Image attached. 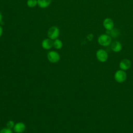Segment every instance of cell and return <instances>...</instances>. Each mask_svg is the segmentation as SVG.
I'll use <instances>...</instances> for the list:
<instances>
[{
    "label": "cell",
    "instance_id": "cell-9",
    "mask_svg": "<svg viewBox=\"0 0 133 133\" xmlns=\"http://www.w3.org/2000/svg\"><path fill=\"white\" fill-rule=\"evenodd\" d=\"M42 46L44 49H49L53 46V42L50 38H46L42 43Z\"/></svg>",
    "mask_w": 133,
    "mask_h": 133
},
{
    "label": "cell",
    "instance_id": "cell-7",
    "mask_svg": "<svg viewBox=\"0 0 133 133\" xmlns=\"http://www.w3.org/2000/svg\"><path fill=\"white\" fill-rule=\"evenodd\" d=\"M103 25L107 31L111 30L114 28V22L111 18H105L103 21Z\"/></svg>",
    "mask_w": 133,
    "mask_h": 133
},
{
    "label": "cell",
    "instance_id": "cell-14",
    "mask_svg": "<svg viewBox=\"0 0 133 133\" xmlns=\"http://www.w3.org/2000/svg\"><path fill=\"white\" fill-rule=\"evenodd\" d=\"M15 123H14V122L13 121H11V120H10L9 121L7 122V128H9V129H11L12 128H14V126H15Z\"/></svg>",
    "mask_w": 133,
    "mask_h": 133
},
{
    "label": "cell",
    "instance_id": "cell-15",
    "mask_svg": "<svg viewBox=\"0 0 133 133\" xmlns=\"http://www.w3.org/2000/svg\"><path fill=\"white\" fill-rule=\"evenodd\" d=\"M107 33H111V35L113 37H115V36H117V35H116L117 34H118V32H117L116 30H114V29H113L112 30H110V31H108V32L107 31Z\"/></svg>",
    "mask_w": 133,
    "mask_h": 133
},
{
    "label": "cell",
    "instance_id": "cell-2",
    "mask_svg": "<svg viewBox=\"0 0 133 133\" xmlns=\"http://www.w3.org/2000/svg\"><path fill=\"white\" fill-rule=\"evenodd\" d=\"M59 29L58 27L53 26L50 27L47 32L48 37L52 40L57 39L59 35Z\"/></svg>",
    "mask_w": 133,
    "mask_h": 133
},
{
    "label": "cell",
    "instance_id": "cell-3",
    "mask_svg": "<svg viewBox=\"0 0 133 133\" xmlns=\"http://www.w3.org/2000/svg\"><path fill=\"white\" fill-rule=\"evenodd\" d=\"M127 78V74L125 71L119 70L117 71L114 74L115 80L118 83H123Z\"/></svg>",
    "mask_w": 133,
    "mask_h": 133
},
{
    "label": "cell",
    "instance_id": "cell-17",
    "mask_svg": "<svg viewBox=\"0 0 133 133\" xmlns=\"http://www.w3.org/2000/svg\"><path fill=\"white\" fill-rule=\"evenodd\" d=\"M2 33H3V28H2V27L0 25V37L2 36Z\"/></svg>",
    "mask_w": 133,
    "mask_h": 133
},
{
    "label": "cell",
    "instance_id": "cell-13",
    "mask_svg": "<svg viewBox=\"0 0 133 133\" xmlns=\"http://www.w3.org/2000/svg\"><path fill=\"white\" fill-rule=\"evenodd\" d=\"M37 5V0H28L27 5L29 7H34Z\"/></svg>",
    "mask_w": 133,
    "mask_h": 133
},
{
    "label": "cell",
    "instance_id": "cell-10",
    "mask_svg": "<svg viewBox=\"0 0 133 133\" xmlns=\"http://www.w3.org/2000/svg\"><path fill=\"white\" fill-rule=\"evenodd\" d=\"M111 49L115 52H119L122 48V44L118 41H114L111 43Z\"/></svg>",
    "mask_w": 133,
    "mask_h": 133
},
{
    "label": "cell",
    "instance_id": "cell-6",
    "mask_svg": "<svg viewBox=\"0 0 133 133\" xmlns=\"http://www.w3.org/2000/svg\"><path fill=\"white\" fill-rule=\"evenodd\" d=\"M131 65V62L130 60L128 59H123L119 63V66L120 69L124 71H126L128 70Z\"/></svg>",
    "mask_w": 133,
    "mask_h": 133
},
{
    "label": "cell",
    "instance_id": "cell-16",
    "mask_svg": "<svg viewBox=\"0 0 133 133\" xmlns=\"http://www.w3.org/2000/svg\"><path fill=\"white\" fill-rule=\"evenodd\" d=\"M0 133H12V131H11V129L8 128H4L1 130Z\"/></svg>",
    "mask_w": 133,
    "mask_h": 133
},
{
    "label": "cell",
    "instance_id": "cell-18",
    "mask_svg": "<svg viewBox=\"0 0 133 133\" xmlns=\"http://www.w3.org/2000/svg\"><path fill=\"white\" fill-rule=\"evenodd\" d=\"M2 20V14H1V13L0 12V23L1 22Z\"/></svg>",
    "mask_w": 133,
    "mask_h": 133
},
{
    "label": "cell",
    "instance_id": "cell-4",
    "mask_svg": "<svg viewBox=\"0 0 133 133\" xmlns=\"http://www.w3.org/2000/svg\"><path fill=\"white\" fill-rule=\"evenodd\" d=\"M96 56L98 61L101 62H104L108 59V53L105 50L103 49H100L98 50L96 52Z\"/></svg>",
    "mask_w": 133,
    "mask_h": 133
},
{
    "label": "cell",
    "instance_id": "cell-1",
    "mask_svg": "<svg viewBox=\"0 0 133 133\" xmlns=\"http://www.w3.org/2000/svg\"><path fill=\"white\" fill-rule=\"evenodd\" d=\"M112 38L108 34H101L98 37V42L102 46H108L111 44Z\"/></svg>",
    "mask_w": 133,
    "mask_h": 133
},
{
    "label": "cell",
    "instance_id": "cell-12",
    "mask_svg": "<svg viewBox=\"0 0 133 133\" xmlns=\"http://www.w3.org/2000/svg\"><path fill=\"white\" fill-rule=\"evenodd\" d=\"M62 45L63 44L61 41L59 39L57 38L55 39V41L53 42V46L56 49H61L62 47Z\"/></svg>",
    "mask_w": 133,
    "mask_h": 133
},
{
    "label": "cell",
    "instance_id": "cell-11",
    "mask_svg": "<svg viewBox=\"0 0 133 133\" xmlns=\"http://www.w3.org/2000/svg\"><path fill=\"white\" fill-rule=\"evenodd\" d=\"M51 2V0H37V5L39 7L45 8L49 6Z\"/></svg>",
    "mask_w": 133,
    "mask_h": 133
},
{
    "label": "cell",
    "instance_id": "cell-8",
    "mask_svg": "<svg viewBox=\"0 0 133 133\" xmlns=\"http://www.w3.org/2000/svg\"><path fill=\"white\" fill-rule=\"evenodd\" d=\"M25 129V125L22 122L16 123L14 127V130L16 133H22Z\"/></svg>",
    "mask_w": 133,
    "mask_h": 133
},
{
    "label": "cell",
    "instance_id": "cell-5",
    "mask_svg": "<svg viewBox=\"0 0 133 133\" xmlns=\"http://www.w3.org/2000/svg\"><path fill=\"white\" fill-rule=\"evenodd\" d=\"M47 58L49 61L51 63H56L60 60L59 54L55 51H50L47 54Z\"/></svg>",
    "mask_w": 133,
    "mask_h": 133
}]
</instances>
